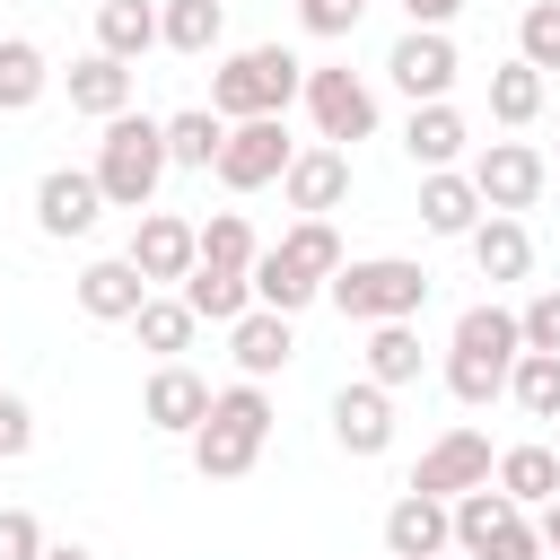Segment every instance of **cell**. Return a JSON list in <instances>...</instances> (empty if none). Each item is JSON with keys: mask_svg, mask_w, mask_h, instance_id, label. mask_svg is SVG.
<instances>
[{"mask_svg": "<svg viewBox=\"0 0 560 560\" xmlns=\"http://www.w3.org/2000/svg\"><path fill=\"white\" fill-rule=\"evenodd\" d=\"M516 350H525V341H516V306H464L455 332H446V394H455L464 411L499 402Z\"/></svg>", "mask_w": 560, "mask_h": 560, "instance_id": "obj_1", "label": "cell"}, {"mask_svg": "<svg viewBox=\"0 0 560 560\" xmlns=\"http://www.w3.org/2000/svg\"><path fill=\"white\" fill-rule=\"evenodd\" d=\"M262 438H271V394L236 376L228 394H210V420L192 429V472L201 481H245L254 455H262Z\"/></svg>", "mask_w": 560, "mask_h": 560, "instance_id": "obj_2", "label": "cell"}, {"mask_svg": "<svg viewBox=\"0 0 560 560\" xmlns=\"http://www.w3.org/2000/svg\"><path fill=\"white\" fill-rule=\"evenodd\" d=\"M306 88V61L289 44H245L210 70V114L219 122H254V114H289V96Z\"/></svg>", "mask_w": 560, "mask_h": 560, "instance_id": "obj_3", "label": "cell"}, {"mask_svg": "<svg viewBox=\"0 0 560 560\" xmlns=\"http://www.w3.org/2000/svg\"><path fill=\"white\" fill-rule=\"evenodd\" d=\"M96 192H105V210H149L158 201V184H166V122H149V114H114L105 122V140H96Z\"/></svg>", "mask_w": 560, "mask_h": 560, "instance_id": "obj_4", "label": "cell"}, {"mask_svg": "<svg viewBox=\"0 0 560 560\" xmlns=\"http://www.w3.org/2000/svg\"><path fill=\"white\" fill-rule=\"evenodd\" d=\"M324 298L350 315V324H420L429 306V271L411 254H368V262H341L324 280Z\"/></svg>", "mask_w": 560, "mask_h": 560, "instance_id": "obj_5", "label": "cell"}, {"mask_svg": "<svg viewBox=\"0 0 560 560\" xmlns=\"http://www.w3.org/2000/svg\"><path fill=\"white\" fill-rule=\"evenodd\" d=\"M289 158H298V140L280 131V114H254V122H228V140H219V184L228 192H262V184H280L289 175Z\"/></svg>", "mask_w": 560, "mask_h": 560, "instance_id": "obj_6", "label": "cell"}, {"mask_svg": "<svg viewBox=\"0 0 560 560\" xmlns=\"http://www.w3.org/2000/svg\"><path fill=\"white\" fill-rule=\"evenodd\" d=\"M464 175H472V192H481V210H490V219H516V210H534V201H542V175H551V166H542V149H534V140H490Z\"/></svg>", "mask_w": 560, "mask_h": 560, "instance_id": "obj_7", "label": "cell"}, {"mask_svg": "<svg viewBox=\"0 0 560 560\" xmlns=\"http://www.w3.org/2000/svg\"><path fill=\"white\" fill-rule=\"evenodd\" d=\"M455 70H464V52H455V35H446V26H402V35H394V52H385V79H394L411 105H446Z\"/></svg>", "mask_w": 560, "mask_h": 560, "instance_id": "obj_8", "label": "cell"}, {"mask_svg": "<svg viewBox=\"0 0 560 560\" xmlns=\"http://www.w3.org/2000/svg\"><path fill=\"white\" fill-rule=\"evenodd\" d=\"M306 122H315V140L324 149H350V140H368L376 131V96H368V79L359 70H306Z\"/></svg>", "mask_w": 560, "mask_h": 560, "instance_id": "obj_9", "label": "cell"}, {"mask_svg": "<svg viewBox=\"0 0 560 560\" xmlns=\"http://www.w3.org/2000/svg\"><path fill=\"white\" fill-rule=\"evenodd\" d=\"M192 262H201L192 219H175V210H140V228H131V271H140L149 289H184Z\"/></svg>", "mask_w": 560, "mask_h": 560, "instance_id": "obj_10", "label": "cell"}, {"mask_svg": "<svg viewBox=\"0 0 560 560\" xmlns=\"http://www.w3.org/2000/svg\"><path fill=\"white\" fill-rule=\"evenodd\" d=\"M490 464H499V455H490L481 429H446V438L411 464V490H420V499H464V490L490 481Z\"/></svg>", "mask_w": 560, "mask_h": 560, "instance_id": "obj_11", "label": "cell"}, {"mask_svg": "<svg viewBox=\"0 0 560 560\" xmlns=\"http://www.w3.org/2000/svg\"><path fill=\"white\" fill-rule=\"evenodd\" d=\"M280 192H289V210H298V219H332V210L350 201V149H324V140H306V149L289 158Z\"/></svg>", "mask_w": 560, "mask_h": 560, "instance_id": "obj_12", "label": "cell"}, {"mask_svg": "<svg viewBox=\"0 0 560 560\" xmlns=\"http://www.w3.org/2000/svg\"><path fill=\"white\" fill-rule=\"evenodd\" d=\"M96 219H105L96 175H88V166H44V184H35V228H44V236H88Z\"/></svg>", "mask_w": 560, "mask_h": 560, "instance_id": "obj_13", "label": "cell"}, {"mask_svg": "<svg viewBox=\"0 0 560 560\" xmlns=\"http://www.w3.org/2000/svg\"><path fill=\"white\" fill-rule=\"evenodd\" d=\"M140 420L166 429V438H192V429L210 420V385H201L184 359H166V368H149V385H140Z\"/></svg>", "mask_w": 560, "mask_h": 560, "instance_id": "obj_14", "label": "cell"}, {"mask_svg": "<svg viewBox=\"0 0 560 560\" xmlns=\"http://www.w3.org/2000/svg\"><path fill=\"white\" fill-rule=\"evenodd\" d=\"M332 438H341V455H359V464L385 455V446H394V394L368 385V376L341 385V394H332Z\"/></svg>", "mask_w": 560, "mask_h": 560, "instance_id": "obj_15", "label": "cell"}, {"mask_svg": "<svg viewBox=\"0 0 560 560\" xmlns=\"http://www.w3.org/2000/svg\"><path fill=\"white\" fill-rule=\"evenodd\" d=\"M455 551V525H446V499H420L402 490L385 508V560H446Z\"/></svg>", "mask_w": 560, "mask_h": 560, "instance_id": "obj_16", "label": "cell"}, {"mask_svg": "<svg viewBox=\"0 0 560 560\" xmlns=\"http://www.w3.org/2000/svg\"><path fill=\"white\" fill-rule=\"evenodd\" d=\"M228 350H236V376H245V385H262V376H280V368L298 359V332H289V315L245 306V315L228 324Z\"/></svg>", "mask_w": 560, "mask_h": 560, "instance_id": "obj_17", "label": "cell"}, {"mask_svg": "<svg viewBox=\"0 0 560 560\" xmlns=\"http://www.w3.org/2000/svg\"><path fill=\"white\" fill-rule=\"evenodd\" d=\"M490 490H499L508 508H525V516H534V508H551V499H560V455H551L542 438H525V446H508V455L490 464Z\"/></svg>", "mask_w": 560, "mask_h": 560, "instance_id": "obj_18", "label": "cell"}, {"mask_svg": "<svg viewBox=\"0 0 560 560\" xmlns=\"http://www.w3.org/2000/svg\"><path fill=\"white\" fill-rule=\"evenodd\" d=\"M490 210H481V192H472V175L464 166H438V175H420V228L429 236H472Z\"/></svg>", "mask_w": 560, "mask_h": 560, "instance_id": "obj_19", "label": "cell"}, {"mask_svg": "<svg viewBox=\"0 0 560 560\" xmlns=\"http://www.w3.org/2000/svg\"><path fill=\"white\" fill-rule=\"evenodd\" d=\"M140 298H149V280L131 271V254H105L79 271V315H96V324H131Z\"/></svg>", "mask_w": 560, "mask_h": 560, "instance_id": "obj_20", "label": "cell"}, {"mask_svg": "<svg viewBox=\"0 0 560 560\" xmlns=\"http://www.w3.org/2000/svg\"><path fill=\"white\" fill-rule=\"evenodd\" d=\"M402 149H411V166H420V175H438V166H455V158L472 149V131H464V114H455V105H411Z\"/></svg>", "mask_w": 560, "mask_h": 560, "instance_id": "obj_21", "label": "cell"}, {"mask_svg": "<svg viewBox=\"0 0 560 560\" xmlns=\"http://www.w3.org/2000/svg\"><path fill=\"white\" fill-rule=\"evenodd\" d=\"M70 114H88V122L131 114V70H122V61H105V52L70 61Z\"/></svg>", "mask_w": 560, "mask_h": 560, "instance_id": "obj_22", "label": "cell"}, {"mask_svg": "<svg viewBox=\"0 0 560 560\" xmlns=\"http://www.w3.org/2000/svg\"><path fill=\"white\" fill-rule=\"evenodd\" d=\"M149 44H158V0H96V52L105 61L131 70Z\"/></svg>", "mask_w": 560, "mask_h": 560, "instance_id": "obj_23", "label": "cell"}, {"mask_svg": "<svg viewBox=\"0 0 560 560\" xmlns=\"http://www.w3.org/2000/svg\"><path fill=\"white\" fill-rule=\"evenodd\" d=\"M219 35H228V9H219V0H166V9H158V44L184 52V61H210Z\"/></svg>", "mask_w": 560, "mask_h": 560, "instance_id": "obj_24", "label": "cell"}, {"mask_svg": "<svg viewBox=\"0 0 560 560\" xmlns=\"http://www.w3.org/2000/svg\"><path fill=\"white\" fill-rule=\"evenodd\" d=\"M175 298H184V306H192L201 324H236V315L254 306V280H245V271H219V262H192Z\"/></svg>", "mask_w": 560, "mask_h": 560, "instance_id": "obj_25", "label": "cell"}, {"mask_svg": "<svg viewBox=\"0 0 560 560\" xmlns=\"http://www.w3.org/2000/svg\"><path fill=\"white\" fill-rule=\"evenodd\" d=\"M359 359H368V385L394 394V385H420V359L429 350H420V324H368V350Z\"/></svg>", "mask_w": 560, "mask_h": 560, "instance_id": "obj_26", "label": "cell"}, {"mask_svg": "<svg viewBox=\"0 0 560 560\" xmlns=\"http://www.w3.org/2000/svg\"><path fill=\"white\" fill-rule=\"evenodd\" d=\"M271 254H280V262H289V271H298L306 289H324V280H332V271L350 262V254H341V236H332V219H298V228H289V236L271 245Z\"/></svg>", "mask_w": 560, "mask_h": 560, "instance_id": "obj_27", "label": "cell"}, {"mask_svg": "<svg viewBox=\"0 0 560 560\" xmlns=\"http://www.w3.org/2000/svg\"><path fill=\"white\" fill-rule=\"evenodd\" d=\"M464 245H472L481 280H525V271H534V236H525V219H481Z\"/></svg>", "mask_w": 560, "mask_h": 560, "instance_id": "obj_28", "label": "cell"}, {"mask_svg": "<svg viewBox=\"0 0 560 560\" xmlns=\"http://www.w3.org/2000/svg\"><path fill=\"white\" fill-rule=\"evenodd\" d=\"M131 332H140V350H158V368H166V359H184V350H192L201 315H192L184 298H158V289H149V298H140V315H131Z\"/></svg>", "mask_w": 560, "mask_h": 560, "instance_id": "obj_29", "label": "cell"}, {"mask_svg": "<svg viewBox=\"0 0 560 560\" xmlns=\"http://www.w3.org/2000/svg\"><path fill=\"white\" fill-rule=\"evenodd\" d=\"M44 88H52L44 44H35V35H0V114H26Z\"/></svg>", "mask_w": 560, "mask_h": 560, "instance_id": "obj_30", "label": "cell"}, {"mask_svg": "<svg viewBox=\"0 0 560 560\" xmlns=\"http://www.w3.org/2000/svg\"><path fill=\"white\" fill-rule=\"evenodd\" d=\"M508 402H516L525 420H560V350H516Z\"/></svg>", "mask_w": 560, "mask_h": 560, "instance_id": "obj_31", "label": "cell"}, {"mask_svg": "<svg viewBox=\"0 0 560 560\" xmlns=\"http://www.w3.org/2000/svg\"><path fill=\"white\" fill-rule=\"evenodd\" d=\"M219 140H228V122L210 114V105H184V114H166V166H219Z\"/></svg>", "mask_w": 560, "mask_h": 560, "instance_id": "obj_32", "label": "cell"}, {"mask_svg": "<svg viewBox=\"0 0 560 560\" xmlns=\"http://www.w3.org/2000/svg\"><path fill=\"white\" fill-rule=\"evenodd\" d=\"M534 114H542V70H525V61H499V70H490V122L525 131Z\"/></svg>", "mask_w": 560, "mask_h": 560, "instance_id": "obj_33", "label": "cell"}, {"mask_svg": "<svg viewBox=\"0 0 560 560\" xmlns=\"http://www.w3.org/2000/svg\"><path fill=\"white\" fill-rule=\"evenodd\" d=\"M508 516H516V508H508V499H499L490 481H481V490H464V499H446V525H455V551H472V560H481V542H490V534H499Z\"/></svg>", "mask_w": 560, "mask_h": 560, "instance_id": "obj_34", "label": "cell"}, {"mask_svg": "<svg viewBox=\"0 0 560 560\" xmlns=\"http://www.w3.org/2000/svg\"><path fill=\"white\" fill-rule=\"evenodd\" d=\"M192 236H201V262H219V271H254V254H262L254 228H245V210H210Z\"/></svg>", "mask_w": 560, "mask_h": 560, "instance_id": "obj_35", "label": "cell"}, {"mask_svg": "<svg viewBox=\"0 0 560 560\" xmlns=\"http://www.w3.org/2000/svg\"><path fill=\"white\" fill-rule=\"evenodd\" d=\"M516 61H525V70H560V0H525V18H516Z\"/></svg>", "mask_w": 560, "mask_h": 560, "instance_id": "obj_36", "label": "cell"}, {"mask_svg": "<svg viewBox=\"0 0 560 560\" xmlns=\"http://www.w3.org/2000/svg\"><path fill=\"white\" fill-rule=\"evenodd\" d=\"M516 341L525 350H560V289H542V298L516 306Z\"/></svg>", "mask_w": 560, "mask_h": 560, "instance_id": "obj_37", "label": "cell"}, {"mask_svg": "<svg viewBox=\"0 0 560 560\" xmlns=\"http://www.w3.org/2000/svg\"><path fill=\"white\" fill-rule=\"evenodd\" d=\"M368 9H376V0H298V26H306V35H350Z\"/></svg>", "mask_w": 560, "mask_h": 560, "instance_id": "obj_38", "label": "cell"}, {"mask_svg": "<svg viewBox=\"0 0 560 560\" xmlns=\"http://www.w3.org/2000/svg\"><path fill=\"white\" fill-rule=\"evenodd\" d=\"M0 560H44V525H35V508H0Z\"/></svg>", "mask_w": 560, "mask_h": 560, "instance_id": "obj_39", "label": "cell"}, {"mask_svg": "<svg viewBox=\"0 0 560 560\" xmlns=\"http://www.w3.org/2000/svg\"><path fill=\"white\" fill-rule=\"evenodd\" d=\"M481 560H542V542H534V516L516 508V516H508V525L481 542Z\"/></svg>", "mask_w": 560, "mask_h": 560, "instance_id": "obj_40", "label": "cell"}, {"mask_svg": "<svg viewBox=\"0 0 560 560\" xmlns=\"http://www.w3.org/2000/svg\"><path fill=\"white\" fill-rule=\"evenodd\" d=\"M26 446H35V411H26L18 394H0V464H18Z\"/></svg>", "mask_w": 560, "mask_h": 560, "instance_id": "obj_41", "label": "cell"}, {"mask_svg": "<svg viewBox=\"0 0 560 560\" xmlns=\"http://www.w3.org/2000/svg\"><path fill=\"white\" fill-rule=\"evenodd\" d=\"M534 542H542V560H560V499L534 508Z\"/></svg>", "mask_w": 560, "mask_h": 560, "instance_id": "obj_42", "label": "cell"}, {"mask_svg": "<svg viewBox=\"0 0 560 560\" xmlns=\"http://www.w3.org/2000/svg\"><path fill=\"white\" fill-rule=\"evenodd\" d=\"M455 9H464V0H402V18H411V26H446Z\"/></svg>", "mask_w": 560, "mask_h": 560, "instance_id": "obj_43", "label": "cell"}, {"mask_svg": "<svg viewBox=\"0 0 560 560\" xmlns=\"http://www.w3.org/2000/svg\"><path fill=\"white\" fill-rule=\"evenodd\" d=\"M44 560H96V551H79V542H44Z\"/></svg>", "mask_w": 560, "mask_h": 560, "instance_id": "obj_44", "label": "cell"}]
</instances>
